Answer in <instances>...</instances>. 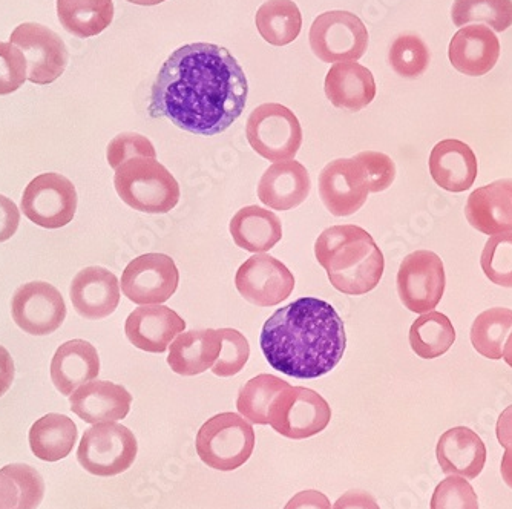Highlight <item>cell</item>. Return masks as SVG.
Masks as SVG:
<instances>
[{
	"label": "cell",
	"instance_id": "6da1fadb",
	"mask_svg": "<svg viewBox=\"0 0 512 509\" xmlns=\"http://www.w3.org/2000/svg\"><path fill=\"white\" fill-rule=\"evenodd\" d=\"M246 74L223 46L191 43L163 63L152 86L149 114L198 135H217L246 108Z\"/></svg>",
	"mask_w": 512,
	"mask_h": 509
},
{
	"label": "cell",
	"instance_id": "7a4b0ae2",
	"mask_svg": "<svg viewBox=\"0 0 512 509\" xmlns=\"http://www.w3.org/2000/svg\"><path fill=\"white\" fill-rule=\"evenodd\" d=\"M260 341L272 368L296 379L327 375L347 349L341 316L335 307L312 296L276 310L264 324Z\"/></svg>",
	"mask_w": 512,
	"mask_h": 509
},
{
	"label": "cell",
	"instance_id": "3957f363",
	"mask_svg": "<svg viewBox=\"0 0 512 509\" xmlns=\"http://www.w3.org/2000/svg\"><path fill=\"white\" fill-rule=\"evenodd\" d=\"M315 255L330 284L344 295L375 290L385 270L384 255L367 230L355 224L325 229L315 243Z\"/></svg>",
	"mask_w": 512,
	"mask_h": 509
},
{
	"label": "cell",
	"instance_id": "277c9868",
	"mask_svg": "<svg viewBox=\"0 0 512 509\" xmlns=\"http://www.w3.org/2000/svg\"><path fill=\"white\" fill-rule=\"evenodd\" d=\"M114 186L122 201L145 214H168L180 201V184L157 158L125 161L115 171Z\"/></svg>",
	"mask_w": 512,
	"mask_h": 509
},
{
	"label": "cell",
	"instance_id": "5b68a950",
	"mask_svg": "<svg viewBox=\"0 0 512 509\" xmlns=\"http://www.w3.org/2000/svg\"><path fill=\"white\" fill-rule=\"evenodd\" d=\"M195 445L207 467L229 473L243 467L252 456L255 431L240 414L220 413L201 425Z\"/></svg>",
	"mask_w": 512,
	"mask_h": 509
},
{
	"label": "cell",
	"instance_id": "8992f818",
	"mask_svg": "<svg viewBox=\"0 0 512 509\" xmlns=\"http://www.w3.org/2000/svg\"><path fill=\"white\" fill-rule=\"evenodd\" d=\"M246 135L250 148L273 163L293 160L302 145L298 117L279 103H264L253 109L247 119Z\"/></svg>",
	"mask_w": 512,
	"mask_h": 509
},
{
	"label": "cell",
	"instance_id": "52a82bcc",
	"mask_svg": "<svg viewBox=\"0 0 512 509\" xmlns=\"http://www.w3.org/2000/svg\"><path fill=\"white\" fill-rule=\"evenodd\" d=\"M332 408L316 391L306 387L284 388L269 410V424L293 441L309 439L329 427Z\"/></svg>",
	"mask_w": 512,
	"mask_h": 509
},
{
	"label": "cell",
	"instance_id": "ba28073f",
	"mask_svg": "<svg viewBox=\"0 0 512 509\" xmlns=\"http://www.w3.org/2000/svg\"><path fill=\"white\" fill-rule=\"evenodd\" d=\"M137 453L134 433L123 425L108 422L85 431L77 450V460L94 476L112 477L129 470Z\"/></svg>",
	"mask_w": 512,
	"mask_h": 509
},
{
	"label": "cell",
	"instance_id": "9c48e42d",
	"mask_svg": "<svg viewBox=\"0 0 512 509\" xmlns=\"http://www.w3.org/2000/svg\"><path fill=\"white\" fill-rule=\"evenodd\" d=\"M310 46L322 62H358L367 53V27L350 11H327L313 20Z\"/></svg>",
	"mask_w": 512,
	"mask_h": 509
},
{
	"label": "cell",
	"instance_id": "30bf717a",
	"mask_svg": "<svg viewBox=\"0 0 512 509\" xmlns=\"http://www.w3.org/2000/svg\"><path fill=\"white\" fill-rule=\"evenodd\" d=\"M447 287L445 267L439 255L430 250L410 253L398 272V293L410 312H433Z\"/></svg>",
	"mask_w": 512,
	"mask_h": 509
},
{
	"label": "cell",
	"instance_id": "8fae6325",
	"mask_svg": "<svg viewBox=\"0 0 512 509\" xmlns=\"http://www.w3.org/2000/svg\"><path fill=\"white\" fill-rule=\"evenodd\" d=\"M73 181L54 172L34 178L23 192L22 211L43 229H60L73 221L77 211Z\"/></svg>",
	"mask_w": 512,
	"mask_h": 509
},
{
	"label": "cell",
	"instance_id": "7c38bea8",
	"mask_svg": "<svg viewBox=\"0 0 512 509\" xmlns=\"http://www.w3.org/2000/svg\"><path fill=\"white\" fill-rule=\"evenodd\" d=\"M180 272L165 253H146L126 266L122 275L123 295L138 306L165 304L177 292Z\"/></svg>",
	"mask_w": 512,
	"mask_h": 509
},
{
	"label": "cell",
	"instance_id": "4fadbf2b",
	"mask_svg": "<svg viewBox=\"0 0 512 509\" xmlns=\"http://www.w3.org/2000/svg\"><path fill=\"white\" fill-rule=\"evenodd\" d=\"M10 43L27 59L30 82L50 85L65 73L68 50L56 31L40 23H22L11 34Z\"/></svg>",
	"mask_w": 512,
	"mask_h": 509
},
{
	"label": "cell",
	"instance_id": "5bb4252c",
	"mask_svg": "<svg viewBox=\"0 0 512 509\" xmlns=\"http://www.w3.org/2000/svg\"><path fill=\"white\" fill-rule=\"evenodd\" d=\"M235 286L253 306L272 307L281 304L295 289V276L276 258L260 253L241 264Z\"/></svg>",
	"mask_w": 512,
	"mask_h": 509
},
{
	"label": "cell",
	"instance_id": "9a60e30c",
	"mask_svg": "<svg viewBox=\"0 0 512 509\" xmlns=\"http://www.w3.org/2000/svg\"><path fill=\"white\" fill-rule=\"evenodd\" d=\"M14 322L33 336H46L60 329L66 318L62 293L43 281L23 284L11 301Z\"/></svg>",
	"mask_w": 512,
	"mask_h": 509
},
{
	"label": "cell",
	"instance_id": "2e32d148",
	"mask_svg": "<svg viewBox=\"0 0 512 509\" xmlns=\"http://www.w3.org/2000/svg\"><path fill=\"white\" fill-rule=\"evenodd\" d=\"M364 172L355 158L330 161L319 175V195L325 209L335 217H350L368 198Z\"/></svg>",
	"mask_w": 512,
	"mask_h": 509
},
{
	"label": "cell",
	"instance_id": "e0dca14e",
	"mask_svg": "<svg viewBox=\"0 0 512 509\" xmlns=\"http://www.w3.org/2000/svg\"><path fill=\"white\" fill-rule=\"evenodd\" d=\"M184 329V319L161 304L138 307L128 316L125 324L129 342L146 353H165Z\"/></svg>",
	"mask_w": 512,
	"mask_h": 509
},
{
	"label": "cell",
	"instance_id": "ac0fdd59",
	"mask_svg": "<svg viewBox=\"0 0 512 509\" xmlns=\"http://www.w3.org/2000/svg\"><path fill=\"white\" fill-rule=\"evenodd\" d=\"M69 295L80 316L97 321L108 318L119 307L122 289L114 273L92 266L77 273Z\"/></svg>",
	"mask_w": 512,
	"mask_h": 509
},
{
	"label": "cell",
	"instance_id": "d6986e66",
	"mask_svg": "<svg viewBox=\"0 0 512 509\" xmlns=\"http://www.w3.org/2000/svg\"><path fill=\"white\" fill-rule=\"evenodd\" d=\"M71 410L88 424L123 421L129 414L132 396L123 385L109 381H91L80 385L69 396Z\"/></svg>",
	"mask_w": 512,
	"mask_h": 509
},
{
	"label": "cell",
	"instance_id": "ffe728a7",
	"mask_svg": "<svg viewBox=\"0 0 512 509\" xmlns=\"http://www.w3.org/2000/svg\"><path fill=\"white\" fill-rule=\"evenodd\" d=\"M310 191L309 171L296 160L273 163L258 183V197L273 211H290L301 206Z\"/></svg>",
	"mask_w": 512,
	"mask_h": 509
},
{
	"label": "cell",
	"instance_id": "44dd1931",
	"mask_svg": "<svg viewBox=\"0 0 512 509\" xmlns=\"http://www.w3.org/2000/svg\"><path fill=\"white\" fill-rule=\"evenodd\" d=\"M448 56L459 73L470 77L485 76L499 60L500 42L490 28L468 25L454 34Z\"/></svg>",
	"mask_w": 512,
	"mask_h": 509
},
{
	"label": "cell",
	"instance_id": "7402d4cb",
	"mask_svg": "<svg viewBox=\"0 0 512 509\" xmlns=\"http://www.w3.org/2000/svg\"><path fill=\"white\" fill-rule=\"evenodd\" d=\"M468 223L482 234L512 232V180H499L476 189L465 206Z\"/></svg>",
	"mask_w": 512,
	"mask_h": 509
},
{
	"label": "cell",
	"instance_id": "603a6c76",
	"mask_svg": "<svg viewBox=\"0 0 512 509\" xmlns=\"http://www.w3.org/2000/svg\"><path fill=\"white\" fill-rule=\"evenodd\" d=\"M428 165L437 186L453 194L471 189L479 172L473 149L453 138L442 140L434 146Z\"/></svg>",
	"mask_w": 512,
	"mask_h": 509
},
{
	"label": "cell",
	"instance_id": "cb8c5ba5",
	"mask_svg": "<svg viewBox=\"0 0 512 509\" xmlns=\"http://www.w3.org/2000/svg\"><path fill=\"white\" fill-rule=\"evenodd\" d=\"M437 460L448 476L473 480L486 464V447L476 431L456 427L440 436L437 442Z\"/></svg>",
	"mask_w": 512,
	"mask_h": 509
},
{
	"label": "cell",
	"instance_id": "d4e9b609",
	"mask_svg": "<svg viewBox=\"0 0 512 509\" xmlns=\"http://www.w3.org/2000/svg\"><path fill=\"white\" fill-rule=\"evenodd\" d=\"M325 96L335 108L361 111L375 100V77L361 63H335L325 76Z\"/></svg>",
	"mask_w": 512,
	"mask_h": 509
},
{
	"label": "cell",
	"instance_id": "484cf974",
	"mask_svg": "<svg viewBox=\"0 0 512 509\" xmlns=\"http://www.w3.org/2000/svg\"><path fill=\"white\" fill-rule=\"evenodd\" d=\"M100 358L96 347L83 339L65 342L51 362V378L63 396H71L80 385L96 381Z\"/></svg>",
	"mask_w": 512,
	"mask_h": 509
},
{
	"label": "cell",
	"instance_id": "4316f807",
	"mask_svg": "<svg viewBox=\"0 0 512 509\" xmlns=\"http://www.w3.org/2000/svg\"><path fill=\"white\" fill-rule=\"evenodd\" d=\"M220 332L204 329L183 332L169 345L168 364L184 378L201 375L214 367L221 353Z\"/></svg>",
	"mask_w": 512,
	"mask_h": 509
},
{
	"label": "cell",
	"instance_id": "83f0119b",
	"mask_svg": "<svg viewBox=\"0 0 512 509\" xmlns=\"http://www.w3.org/2000/svg\"><path fill=\"white\" fill-rule=\"evenodd\" d=\"M230 235L241 249L266 253L283 238V224L273 212L260 206H246L230 221Z\"/></svg>",
	"mask_w": 512,
	"mask_h": 509
},
{
	"label": "cell",
	"instance_id": "f1b7e54d",
	"mask_svg": "<svg viewBox=\"0 0 512 509\" xmlns=\"http://www.w3.org/2000/svg\"><path fill=\"white\" fill-rule=\"evenodd\" d=\"M79 431L68 416L46 414L30 430V447L34 456L45 462L65 459L76 445Z\"/></svg>",
	"mask_w": 512,
	"mask_h": 509
},
{
	"label": "cell",
	"instance_id": "f546056e",
	"mask_svg": "<svg viewBox=\"0 0 512 509\" xmlns=\"http://www.w3.org/2000/svg\"><path fill=\"white\" fill-rule=\"evenodd\" d=\"M62 27L79 39L99 36L114 19L112 0H57Z\"/></svg>",
	"mask_w": 512,
	"mask_h": 509
},
{
	"label": "cell",
	"instance_id": "4dcf8cb0",
	"mask_svg": "<svg viewBox=\"0 0 512 509\" xmlns=\"http://www.w3.org/2000/svg\"><path fill=\"white\" fill-rule=\"evenodd\" d=\"M45 483L36 468L11 464L0 470V509H37Z\"/></svg>",
	"mask_w": 512,
	"mask_h": 509
},
{
	"label": "cell",
	"instance_id": "1f68e13d",
	"mask_svg": "<svg viewBox=\"0 0 512 509\" xmlns=\"http://www.w3.org/2000/svg\"><path fill=\"white\" fill-rule=\"evenodd\" d=\"M255 23L267 43L286 46L301 33V11L293 0H267L256 11Z\"/></svg>",
	"mask_w": 512,
	"mask_h": 509
},
{
	"label": "cell",
	"instance_id": "d6a6232c",
	"mask_svg": "<svg viewBox=\"0 0 512 509\" xmlns=\"http://www.w3.org/2000/svg\"><path fill=\"white\" fill-rule=\"evenodd\" d=\"M456 341V330L448 316L428 312L411 324L410 345L422 359H436L445 355Z\"/></svg>",
	"mask_w": 512,
	"mask_h": 509
},
{
	"label": "cell",
	"instance_id": "836d02e7",
	"mask_svg": "<svg viewBox=\"0 0 512 509\" xmlns=\"http://www.w3.org/2000/svg\"><path fill=\"white\" fill-rule=\"evenodd\" d=\"M512 332V310L496 307L477 316L471 327V342L477 353L499 361L503 358V345Z\"/></svg>",
	"mask_w": 512,
	"mask_h": 509
},
{
	"label": "cell",
	"instance_id": "e575fe53",
	"mask_svg": "<svg viewBox=\"0 0 512 509\" xmlns=\"http://www.w3.org/2000/svg\"><path fill=\"white\" fill-rule=\"evenodd\" d=\"M289 385V382L273 375L255 376L238 393V411L252 424L269 425L270 405Z\"/></svg>",
	"mask_w": 512,
	"mask_h": 509
},
{
	"label": "cell",
	"instance_id": "d590c367",
	"mask_svg": "<svg viewBox=\"0 0 512 509\" xmlns=\"http://www.w3.org/2000/svg\"><path fill=\"white\" fill-rule=\"evenodd\" d=\"M451 17L459 28L485 23L502 33L512 25V0H456Z\"/></svg>",
	"mask_w": 512,
	"mask_h": 509
},
{
	"label": "cell",
	"instance_id": "8d00e7d4",
	"mask_svg": "<svg viewBox=\"0 0 512 509\" xmlns=\"http://www.w3.org/2000/svg\"><path fill=\"white\" fill-rule=\"evenodd\" d=\"M388 60L398 76L416 79L427 71L430 51L421 37L416 34H402L391 45Z\"/></svg>",
	"mask_w": 512,
	"mask_h": 509
},
{
	"label": "cell",
	"instance_id": "74e56055",
	"mask_svg": "<svg viewBox=\"0 0 512 509\" xmlns=\"http://www.w3.org/2000/svg\"><path fill=\"white\" fill-rule=\"evenodd\" d=\"M480 264L491 283L512 289V232L491 237L485 244Z\"/></svg>",
	"mask_w": 512,
	"mask_h": 509
},
{
	"label": "cell",
	"instance_id": "f35d334b",
	"mask_svg": "<svg viewBox=\"0 0 512 509\" xmlns=\"http://www.w3.org/2000/svg\"><path fill=\"white\" fill-rule=\"evenodd\" d=\"M218 332H220L223 347L211 370L215 376L230 378L238 375L246 367L250 356L249 341L243 333L235 329H221Z\"/></svg>",
	"mask_w": 512,
	"mask_h": 509
},
{
	"label": "cell",
	"instance_id": "ab89813d",
	"mask_svg": "<svg viewBox=\"0 0 512 509\" xmlns=\"http://www.w3.org/2000/svg\"><path fill=\"white\" fill-rule=\"evenodd\" d=\"M431 509H479V500L467 479L450 476L434 490Z\"/></svg>",
	"mask_w": 512,
	"mask_h": 509
},
{
	"label": "cell",
	"instance_id": "60d3db41",
	"mask_svg": "<svg viewBox=\"0 0 512 509\" xmlns=\"http://www.w3.org/2000/svg\"><path fill=\"white\" fill-rule=\"evenodd\" d=\"M364 172L368 192H384L396 178V165L382 152L365 151L353 157Z\"/></svg>",
	"mask_w": 512,
	"mask_h": 509
},
{
	"label": "cell",
	"instance_id": "b9f144b4",
	"mask_svg": "<svg viewBox=\"0 0 512 509\" xmlns=\"http://www.w3.org/2000/svg\"><path fill=\"white\" fill-rule=\"evenodd\" d=\"M135 157L157 158L154 145L145 135L125 132L112 138L106 149V158L114 171H117L125 161Z\"/></svg>",
	"mask_w": 512,
	"mask_h": 509
},
{
	"label": "cell",
	"instance_id": "7bdbcfd3",
	"mask_svg": "<svg viewBox=\"0 0 512 509\" xmlns=\"http://www.w3.org/2000/svg\"><path fill=\"white\" fill-rule=\"evenodd\" d=\"M28 79L27 59L10 42H0V96L17 91Z\"/></svg>",
	"mask_w": 512,
	"mask_h": 509
},
{
	"label": "cell",
	"instance_id": "ee69618b",
	"mask_svg": "<svg viewBox=\"0 0 512 509\" xmlns=\"http://www.w3.org/2000/svg\"><path fill=\"white\" fill-rule=\"evenodd\" d=\"M20 212L16 203L0 195V243L10 240L19 229Z\"/></svg>",
	"mask_w": 512,
	"mask_h": 509
},
{
	"label": "cell",
	"instance_id": "f6af8a7d",
	"mask_svg": "<svg viewBox=\"0 0 512 509\" xmlns=\"http://www.w3.org/2000/svg\"><path fill=\"white\" fill-rule=\"evenodd\" d=\"M284 509H332V506L325 494L316 490H306L293 496Z\"/></svg>",
	"mask_w": 512,
	"mask_h": 509
},
{
	"label": "cell",
	"instance_id": "bcb514c9",
	"mask_svg": "<svg viewBox=\"0 0 512 509\" xmlns=\"http://www.w3.org/2000/svg\"><path fill=\"white\" fill-rule=\"evenodd\" d=\"M333 509H381L375 497L367 491L352 490L336 500Z\"/></svg>",
	"mask_w": 512,
	"mask_h": 509
},
{
	"label": "cell",
	"instance_id": "7dc6e473",
	"mask_svg": "<svg viewBox=\"0 0 512 509\" xmlns=\"http://www.w3.org/2000/svg\"><path fill=\"white\" fill-rule=\"evenodd\" d=\"M14 373H16V368H14L13 358L8 350L0 345V398L10 390L14 381Z\"/></svg>",
	"mask_w": 512,
	"mask_h": 509
},
{
	"label": "cell",
	"instance_id": "c3c4849f",
	"mask_svg": "<svg viewBox=\"0 0 512 509\" xmlns=\"http://www.w3.org/2000/svg\"><path fill=\"white\" fill-rule=\"evenodd\" d=\"M497 439L502 447L512 444V405H509L497 421Z\"/></svg>",
	"mask_w": 512,
	"mask_h": 509
},
{
	"label": "cell",
	"instance_id": "681fc988",
	"mask_svg": "<svg viewBox=\"0 0 512 509\" xmlns=\"http://www.w3.org/2000/svg\"><path fill=\"white\" fill-rule=\"evenodd\" d=\"M503 480L506 485L512 490V444L506 447L505 454H503L502 465H500Z\"/></svg>",
	"mask_w": 512,
	"mask_h": 509
},
{
	"label": "cell",
	"instance_id": "f907efd6",
	"mask_svg": "<svg viewBox=\"0 0 512 509\" xmlns=\"http://www.w3.org/2000/svg\"><path fill=\"white\" fill-rule=\"evenodd\" d=\"M503 359L512 368V332L509 333V338L506 339L505 347H503Z\"/></svg>",
	"mask_w": 512,
	"mask_h": 509
},
{
	"label": "cell",
	"instance_id": "816d5d0a",
	"mask_svg": "<svg viewBox=\"0 0 512 509\" xmlns=\"http://www.w3.org/2000/svg\"><path fill=\"white\" fill-rule=\"evenodd\" d=\"M129 4L140 5V7H155V5L163 4L166 0H126Z\"/></svg>",
	"mask_w": 512,
	"mask_h": 509
}]
</instances>
